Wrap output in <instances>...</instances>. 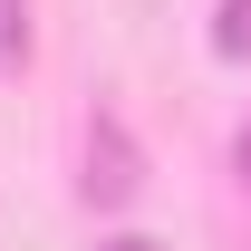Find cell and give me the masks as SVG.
<instances>
[{"label": "cell", "instance_id": "2", "mask_svg": "<svg viewBox=\"0 0 251 251\" xmlns=\"http://www.w3.org/2000/svg\"><path fill=\"white\" fill-rule=\"evenodd\" d=\"M29 58V0H0V68Z\"/></svg>", "mask_w": 251, "mask_h": 251}, {"label": "cell", "instance_id": "4", "mask_svg": "<svg viewBox=\"0 0 251 251\" xmlns=\"http://www.w3.org/2000/svg\"><path fill=\"white\" fill-rule=\"evenodd\" d=\"M232 164H242V184H251V126H242V145H232Z\"/></svg>", "mask_w": 251, "mask_h": 251}, {"label": "cell", "instance_id": "5", "mask_svg": "<svg viewBox=\"0 0 251 251\" xmlns=\"http://www.w3.org/2000/svg\"><path fill=\"white\" fill-rule=\"evenodd\" d=\"M106 251H155V242H106Z\"/></svg>", "mask_w": 251, "mask_h": 251}, {"label": "cell", "instance_id": "3", "mask_svg": "<svg viewBox=\"0 0 251 251\" xmlns=\"http://www.w3.org/2000/svg\"><path fill=\"white\" fill-rule=\"evenodd\" d=\"M222 58H251V0H222V29H213Z\"/></svg>", "mask_w": 251, "mask_h": 251}, {"label": "cell", "instance_id": "1", "mask_svg": "<svg viewBox=\"0 0 251 251\" xmlns=\"http://www.w3.org/2000/svg\"><path fill=\"white\" fill-rule=\"evenodd\" d=\"M135 193H145V155H135V135H126L116 106H97L87 116V203L97 213H126Z\"/></svg>", "mask_w": 251, "mask_h": 251}]
</instances>
